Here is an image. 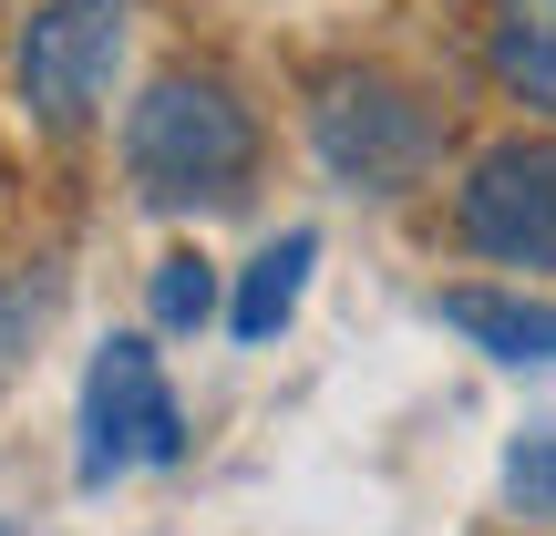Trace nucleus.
Here are the masks:
<instances>
[{"label": "nucleus", "mask_w": 556, "mask_h": 536, "mask_svg": "<svg viewBox=\"0 0 556 536\" xmlns=\"http://www.w3.org/2000/svg\"><path fill=\"white\" fill-rule=\"evenodd\" d=\"M258 165V124L217 73H165L155 94L124 114V176L144 207L186 217V207H227Z\"/></svg>", "instance_id": "obj_1"}, {"label": "nucleus", "mask_w": 556, "mask_h": 536, "mask_svg": "<svg viewBox=\"0 0 556 536\" xmlns=\"http://www.w3.org/2000/svg\"><path fill=\"white\" fill-rule=\"evenodd\" d=\"M309 145H319V165H330L340 186H361V197H402V186H422L443 124H433V103L402 94L392 73H330L319 103H309Z\"/></svg>", "instance_id": "obj_2"}, {"label": "nucleus", "mask_w": 556, "mask_h": 536, "mask_svg": "<svg viewBox=\"0 0 556 536\" xmlns=\"http://www.w3.org/2000/svg\"><path fill=\"white\" fill-rule=\"evenodd\" d=\"M176 454H186V413H176V392H165L155 351H144L135 331L103 340L93 372H83V454H73V475L114 485V475H135V464H176Z\"/></svg>", "instance_id": "obj_3"}, {"label": "nucleus", "mask_w": 556, "mask_h": 536, "mask_svg": "<svg viewBox=\"0 0 556 536\" xmlns=\"http://www.w3.org/2000/svg\"><path fill=\"white\" fill-rule=\"evenodd\" d=\"M454 227L495 269H556V135H505L475 155Z\"/></svg>", "instance_id": "obj_4"}, {"label": "nucleus", "mask_w": 556, "mask_h": 536, "mask_svg": "<svg viewBox=\"0 0 556 536\" xmlns=\"http://www.w3.org/2000/svg\"><path fill=\"white\" fill-rule=\"evenodd\" d=\"M114 62H124V0H41L21 32V103L52 135H73L114 94Z\"/></svg>", "instance_id": "obj_5"}, {"label": "nucleus", "mask_w": 556, "mask_h": 536, "mask_svg": "<svg viewBox=\"0 0 556 536\" xmlns=\"http://www.w3.org/2000/svg\"><path fill=\"white\" fill-rule=\"evenodd\" d=\"M484 73H495L526 114H556V0H495V21H484Z\"/></svg>", "instance_id": "obj_6"}, {"label": "nucleus", "mask_w": 556, "mask_h": 536, "mask_svg": "<svg viewBox=\"0 0 556 536\" xmlns=\"http://www.w3.org/2000/svg\"><path fill=\"white\" fill-rule=\"evenodd\" d=\"M443 331H464L495 361H556V299H516V289H443Z\"/></svg>", "instance_id": "obj_7"}, {"label": "nucleus", "mask_w": 556, "mask_h": 536, "mask_svg": "<svg viewBox=\"0 0 556 536\" xmlns=\"http://www.w3.org/2000/svg\"><path fill=\"white\" fill-rule=\"evenodd\" d=\"M309 259H319L309 227H289L278 248H258V269H248L238 299H227V331H238V340H278L289 310H299V289H309Z\"/></svg>", "instance_id": "obj_8"}, {"label": "nucleus", "mask_w": 556, "mask_h": 536, "mask_svg": "<svg viewBox=\"0 0 556 536\" xmlns=\"http://www.w3.org/2000/svg\"><path fill=\"white\" fill-rule=\"evenodd\" d=\"M505 506L536 516V526H556V413L526 423V434L505 444Z\"/></svg>", "instance_id": "obj_9"}, {"label": "nucleus", "mask_w": 556, "mask_h": 536, "mask_svg": "<svg viewBox=\"0 0 556 536\" xmlns=\"http://www.w3.org/2000/svg\"><path fill=\"white\" fill-rule=\"evenodd\" d=\"M206 310H217V269L186 248V259L155 269V331H206Z\"/></svg>", "instance_id": "obj_10"}, {"label": "nucleus", "mask_w": 556, "mask_h": 536, "mask_svg": "<svg viewBox=\"0 0 556 536\" xmlns=\"http://www.w3.org/2000/svg\"><path fill=\"white\" fill-rule=\"evenodd\" d=\"M41 278H11V289H0V361H11V340H21V320H41Z\"/></svg>", "instance_id": "obj_11"}]
</instances>
